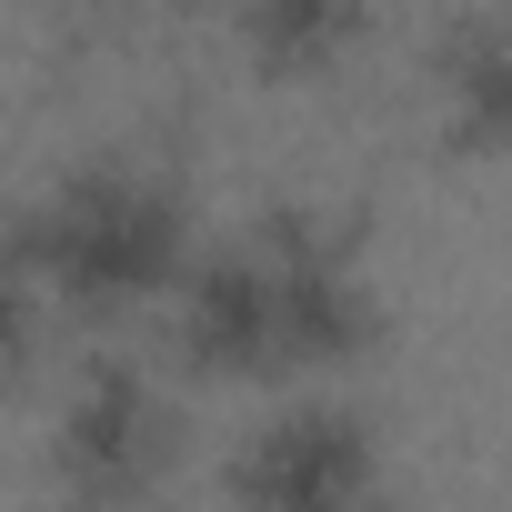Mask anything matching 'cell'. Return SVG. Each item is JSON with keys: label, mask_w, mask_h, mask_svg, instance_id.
Masks as SVG:
<instances>
[{"label": "cell", "mask_w": 512, "mask_h": 512, "mask_svg": "<svg viewBox=\"0 0 512 512\" xmlns=\"http://www.w3.org/2000/svg\"><path fill=\"white\" fill-rule=\"evenodd\" d=\"M432 91H442V121H452V141H462V151H492V141H502V121H512V61H502L492 11H472V21L442 41Z\"/></svg>", "instance_id": "cell-6"}, {"label": "cell", "mask_w": 512, "mask_h": 512, "mask_svg": "<svg viewBox=\"0 0 512 512\" xmlns=\"http://www.w3.org/2000/svg\"><path fill=\"white\" fill-rule=\"evenodd\" d=\"M262 292H272V372H332V362H362L382 312H372V282L352 262V241L322 231V221H272L262 241Z\"/></svg>", "instance_id": "cell-2"}, {"label": "cell", "mask_w": 512, "mask_h": 512, "mask_svg": "<svg viewBox=\"0 0 512 512\" xmlns=\"http://www.w3.org/2000/svg\"><path fill=\"white\" fill-rule=\"evenodd\" d=\"M61 482L81 502H131L161 482V402L141 372H91L61 412Z\"/></svg>", "instance_id": "cell-4"}, {"label": "cell", "mask_w": 512, "mask_h": 512, "mask_svg": "<svg viewBox=\"0 0 512 512\" xmlns=\"http://www.w3.org/2000/svg\"><path fill=\"white\" fill-rule=\"evenodd\" d=\"M231 492H241V502H272V512H352V502L382 492L372 422H362V412H292V422H272V432H251Z\"/></svg>", "instance_id": "cell-3"}, {"label": "cell", "mask_w": 512, "mask_h": 512, "mask_svg": "<svg viewBox=\"0 0 512 512\" xmlns=\"http://www.w3.org/2000/svg\"><path fill=\"white\" fill-rule=\"evenodd\" d=\"M181 201L151 171H71L31 221H21V262L31 282H51L81 312H131L151 292H171L181 272Z\"/></svg>", "instance_id": "cell-1"}, {"label": "cell", "mask_w": 512, "mask_h": 512, "mask_svg": "<svg viewBox=\"0 0 512 512\" xmlns=\"http://www.w3.org/2000/svg\"><path fill=\"white\" fill-rule=\"evenodd\" d=\"M181 282V352L221 382L241 372H272V292H262V251H211L201 272Z\"/></svg>", "instance_id": "cell-5"}, {"label": "cell", "mask_w": 512, "mask_h": 512, "mask_svg": "<svg viewBox=\"0 0 512 512\" xmlns=\"http://www.w3.org/2000/svg\"><path fill=\"white\" fill-rule=\"evenodd\" d=\"M21 352H31V262H21V241H0V372Z\"/></svg>", "instance_id": "cell-8"}, {"label": "cell", "mask_w": 512, "mask_h": 512, "mask_svg": "<svg viewBox=\"0 0 512 512\" xmlns=\"http://www.w3.org/2000/svg\"><path fill=\"white\" fill-rule=\"evenodd\" d=\"M362 31V0H251V61L262 71H322Z\"/></svg>", "instance_id": "cell-7"}]
</instances>
